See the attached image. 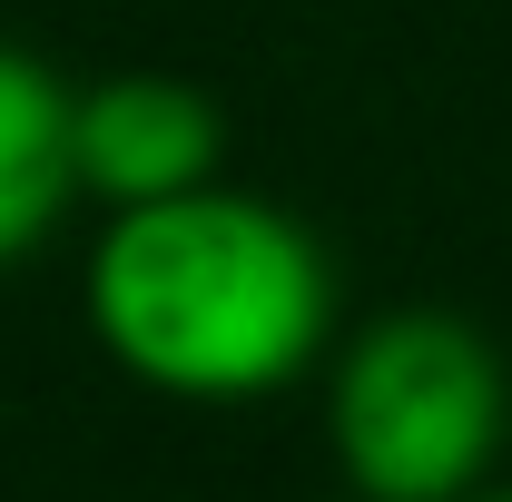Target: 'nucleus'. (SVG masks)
<instances>
[{"label":"nucleus","mask_w":512,"mask_h":502,"mask_svg":"<svg viewBox=\"0 0 512 502\" xmlns=\"http://www.w3.org/2000/svg\"><path fill=\"white\" fill-rule=\"evenodd\" d=\"M99 355L168 404H266L335 345V266L316 227L256 188L109 207L79 266Z\"/></svg>","instance_id":"1"},{"label":"nucleus","mask_w":512,"mask_h":502,"mask_svg":"<svg viewBox=\"0 0 512 502\" xmlns=\"http://www.w3.org/2000/svg\"><path fill=\"white\" fill-rule=\"evenodd\" d=\"M512 434V375L483 325L394 306L325 365V453L365 502H473Z\"/></svg>","instance_id":"2"},{"label":"nucleus","mask_w":512,"mask_h":502,"mask_svg":"<svg viewBox=\"0 0 512 502\" xmlns=\"http://www.w3.org/2000/svg\"><path fill=\"white\" fill-rule=\"evenodd\" d=\"M217 158H227V119L197 79L119 69L69 89V168H79V197L99 207H158V197L217 188Z\"/></svg>","instance_id":"3"},{"label":"nucleus","mask_w":512,"mask_h":502,"mask_svg":"<svg viewBox=\"0 0 512 502\" xmlns=\"http://www.w3.org/2000/svg\"><path fill=\"white\" fill-rule=\"evenodd\" d=\"M69 197H79V168H69V89L40 50L0 40V276L60 227Z\"/></svg>","instance_id":"4"},{"label":"nucleus","mask_w":512,"mask_h":502,"mask_svg":"<svg viewBox=\"0 0 512 502\" xmlns=\"http://www.w3.org/2000/svg\"><path fill=\"white\" fill-rule=\"evenodd\" d=\"M473 502H512V483H483V493H473Z\"/></svg>","instance_id":"5"},{"label":"nucleus","mask_w":512,"mask_h":502,"mask_svg":"<svg viewBox=\"0 0 512 502\" xmlns=\"http://www.w3.org/2000/svg\"><path fill=\"white\" fill-rule=\"evenodd\" d=\"M325 502H365V493H345V483H335V493H325Z\"/></svg>","instance_id":"6"}]
</instances>
